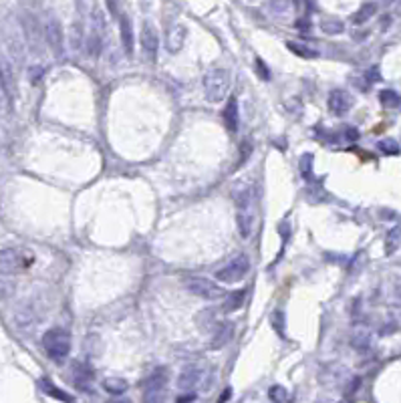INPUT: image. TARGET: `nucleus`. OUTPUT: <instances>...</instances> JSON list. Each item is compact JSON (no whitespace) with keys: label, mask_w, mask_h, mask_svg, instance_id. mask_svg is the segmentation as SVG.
I'll return each instance as SVG.
<instances>
[{"label":"nucleus","mask_w":401,"mask_h":403,"mask_svg":"<svg viewBox=\"0 0 401 403\" xmlns=\"http://www.w3.org/2000/svg\"><path fill=\"white\" fill-rule=\"evenodd\" d=\"M186 36H188V28H186L182 22L172 24V26L168 28V36H166V46H168V51H170L172 55H176V53L184 46Z\"/></svg>","instance_id":"nucleus-12"},{"label":"nucleus","mask_w":401,"mask_h":403,"mask_svg":"<svg viewBox=\"0 0 401 403\" xmlns=\"http://www.w3.org/2000/svg\"><path fill=\"white\" fill-rule=\"evenodd\" d=\"M119 30H121L123 48H125L127 55H131L133 53V26H131V20L127 18V14L119 16Z\"/></svg>","instance_id":"nucleus-15"},{"label":"nucleus","mask_w":401,"mask_h":403,"mask_svg":"<svg viewBox=\"0 0 401 403\" xmlns=\"http://www.w3.org/2000/svg\"><path fill=\"white\" fill-rule=\"evenodd\" d=\"M244 300H246V288H240V290H234V292H228L224 305H222V311L224 313H236L244 307Z\"/></svg>","instance_id":"nucleus-16"},{"label":"nucleus","mask_w":401,"mask_h":403,"mask_svg":"<svg viewBox=\"0 0 401 403\" xmlns=\"http://www.w3.org/2000/svg\"><path fill=\"white\" fill-rule=\"evenodd\" d=\"M224 123L228 127V131L236 133L238 131V125H240V107H238V99L236 97H230L226 107H224Z\"/></svg>","instance_id":"nucleus-13"},{"label":"nucleus","mask_w":401,"mask_h":403,"mask_svg":"<svg viewBox=\"0 0 401 403\" xmlns=\"http://www.w3.org/2000/svg\"><path fill=\"white\" fill-rule=\"evenodd\" d=\"M379 149L383 154H387V156H397L399 154V145H397L395 139H383V141H379Z\"/></svg>","instance_id":"nucleus-30"},{"label":"nucleus","mask_w":401,"mask_h":403,"mask_svg":"<svg viewBox=\"0 0 401 403\" xmlns=\"http://www.w3.org/2000/svg\"><path fill=\"white\" fill-rule=\"evenodd\" d=\"M166 401V389H145L143 403H164Z\"/></svg>","instance_id":"nucleus-26"},{"label":"nucleus","mask_w":401,"mask_h":403,"mask_svg":"<svg viewBox=\"0 0 401 403\" xmlns=\"http://www.w3.org/2000/svg\"><path fill=\"white\" fill-rule=\"evenodd\" d=\"M329 109H331V113H335V115H343V113H347L351 107H353V97H351V93H347L345 89H333L331 93H329Z\"/></svg>","instance_id":"nucleus-10"},{"label":"nucleus","mask_w":401,"mask_h":403,"mask_svg":"<svg viewBox=\"0 0 401 403\" xmlns=\"http://www.w3.org/2000/svg\"><path fill=\"white\" fill-rule=\"evenodd\" d=\"M200 377H202L200 369L188 367V369H184V371L180 373V377H178V387H180V389H192V387H196V383L200 381Z\"/></svg>","instance_id":"nucleus-18"},{"label":"nucleus","mask_w":401,"mask_h":403,"mask_svg":"<svg viewBox=\"0 0 401 403\" xmlns=\"http://www.w3.org/2000/svg\"><path fill=\"white\" fill-rule=\"evenodd\" d=\"M321 28L327 32V34H339L343 30V22L341 20H335V18H325L321 22Z\"/></svg>","instance_id":"nucleus-27"},{"label":"nucleus","mask_w":401,"mask_h":403,"mask_svg":"<svg viewBox=\"0 0 401 403\" xmlns=\"http://www.w3.org/2000/svg\"><path fill=\"white\" fill-rule=\"evenodd\" d=\"M234 200H236V222H238V232L242 238H250L256 226L258 218V194L252 184H242L240 188L234 190Z\"/></svg>","instance_id":"nucleus-1"},{"label":"nucleus","mask_w":401,"mask_h":403,"mask_svg":"<svg viewBox=\"0 0 401 403\" xmlns=\"http://www.w3.org/2000/svg\"><path fill=\"white\" fill-rule=\"evenodd\" d=\"M38 385H40V389H42L46 395H51V397H55V399H59V401L75 403V397H73V395H69L67 391H63L61 387H57V385H55L53 381H48V379H40Z\"/></svg>","instance_id":"nucleus-17"},{"label":"nucleus","mask_w":401,"mask_h":403,"mask_svg":"<svg viewBox=\"0 0 401 403\" xmlns=\"http://www.w3.org/2000/svg\"><path fill=\"white\" fill-rule=\"evenodd\" d=\"M30 262H32V256L24 258L20 250H14V248L0 250V272L2 274H14V272L22 270Z\"/></svg>","instance_id":"nucleus-7"},{"label":"nucleus","mask_w":401,"mask_h":403,"mask_svg":"<svg viewBox=\"0 0 401 403\" xmlns=\"http://www.w3.org/2000/svg\"><path fill=\"white\" fill-rule=\"evenodd\" d=\"M379 101H381V105L383 107H397L401 103V99H399V95L395 93V91H391V89H385V91H381L379 93Z\"/></svg>","instance_id":"nucleus-24"},{"label":"nucleus","mask_w":401,"mask_h":403,"mask_svg":"<svg viewBox=\"0 0 401 403\" xmlns=\"http://www.w3.org/2000/svg\"><path fill=\"white\" fill-rule=\"evenodd\" d=\"M166 385H168V369L166 367L156 369L145 381V389H166Z\"/></svg>","instance_id":"nucleus-19"},{"label":"nucleus","mask_w":401,"mask_h":403,"mask_svg":"<svg viewBox=\"0 0 401 403\" xmlns=\"http://www.w3.org/2000/svg\"><path fill=\"white\" fill-rule=\"evenodd\" d=\"M230 89V73L226 69H212L204 77V91L210 103H222L228 97Z\"/></svg>","instance_id":"nucleus-2"},{"label":"nucleus","mask_w":401,"mask_h":403,"mask_svg":"<svg viewBox=\"0 0 401 403\" xmlns=\"http://www.w3.org/2000/svg\"><path fill=\"white\" fill-rule=\"evenodd\" d=\"M127 381L125 379H121V377H107L105 381H103V389L107 391V393H111V395H123L125 391H127Z\"/></svg>","instance_id":"nucleus-20"},{"label":"nucleus","mask_w":401,"mask_h":403,"mask_svg":"<svg viewBox=\"0 0 401 403\" xmlns=\"http://www.w3.org/2000/svg\"><path fill=\"white\" fill-rule=\"evenodd\" d=\"M375 12H377V4L367 2V4H363V6L353 14V22H355V24H363V22H367Z\"/></svg>","instance_id":"nucleus-21"},{"label":"nucleus","mask_w":401,"mask_h":403,"mask_svg":"<svg viewBox=\"0 0 401 403\" xmlns=\"http://www.w3.org/2000/svg\"><path fill=\"white\" fill-rule=\"evenodd\" d=\"M194 399H196V393H186V395H180L176 403H192Z\"/></svg>","instance_id":"nucleus-36"},{"label":"nucleus","mask_w":401,"mask_h":403,"mask_svg":"<svg viewBox=\"0 0 401 403\" xmlns=\"http://www.w3.org/2000/svg\"><path fill=\"white\" fill-rule=\"evenodd\" d=\"M71 44H73V51H79L81 44H83V26L81 22H73V28H71Z\"/></svg>","instance_id":"nucleus-25"},{"label":"nucleus","mask_w":401,"mask_h":403,"mask_svg":"<svg viewBox=\"0 0 401 403\" xmlns=\"http://www.w3.org/2000/svg\"><path fill=\"white\" fill-rule=\"evenodd\" d=\"M272 327H274V331L284 339L286 337V333H284V313L282 311H276L274 315H272Z\"/></svg>","instance_id":"nucleus-32"},{"label":"nucleus","mask_w":401,"mask_h":403,"mask_svg":"<svg viewBox=\"0 0 401 403\" xmlns=\"http://www.w3.org/2000/svg\"><path fill=\"white\" fill-rule=\"evenodd\" d=\"M268 397H270L272 403H284L286 397H288V393H286V389L282 385H272L270 391H268Z\"/></svg>","instance_id":"nucleus-29"},{"label":"nucleus","mask_w":401,"mask_h":403,"mask_svg":"<svg viewBox=\"0 0 401 403\" xmlns=\"http://www.w3.org/2000/svg\"><path fill=\"white\" fill-rule=\"evenodd\" d=\"M232 335H234V325L228 321V323H222L216 331H214V337H212V341H210V349H214V351H218V349H222L224 345H228V341L232 339Z\"/></svg>","instance_id":"nucleus-14"},{"label":"nucleus","mask_w":401,"mask_h":403,"mask_svg":"<svg viewBox=\"0 0 401 403\" xmlns=\"http://www.w3.org/2000/svg\"><path fill=\"white\" fill-rule=\"evenodd\" d=\"M0 89L2 93L6 95L8 103L12 105L14 97H16V83H14V73H12V67L8 65L6 59L0 57Z\"/></svg>","instance_id":"nucleus-11"},{"label":"nucleus","mask_w":401,"mask_h":403,"mask_svg":"<svg viewBox=\"0 0 401 403\" xmlns=\"http://www.w3.org/2000/svg\"><path fill=\"white\" fill-rule=\"evenodd\" d=\"M345 137H347L349 141H357V139H359V131H357L355 127H347V129H345Z\"/></svg>","instance_id":"nucleus-35"},{"label":"nucleus","mask_w":401,"mask_h":403,"mask_svg":"<svg viewBox=\"0 0 401 403\" xmlns=\"http://www.w3.org/2000/svg\"><path fill=\"white\" fill-rule=\"evenodd\" d=\"M300 170H303L305 180H313V156H311V154H305V156H303V160H300Z\"/></svg>","instance_id":"nucleus-31"},{"label":"nucleus","mask_w":401,"mask_h":403,"mask_svg":"<svg viewBox=\"0 0 401 403\" xmlns=\"http://www.w3.org/2000/svg\"><path fill=\"white\" fill-rule=\"evenodd\" d=\"M42 347L53 361H63L71 351V337L65 329H48L42 335Z\"/></svg>","instance_id":"nucleus-3"},{"label":"nucleus","mask_w":401,"mask_h":403,"mask_svg":"<svg viewBox=\"0 0 401 403\" xmlns=\"http://www.w3.org/2000/svg\"><path fill=\"white\" fill-rule=\"evenodd\" d=\"M256 71H258V75L264 79V81H268L270 79V73H268V69H266V65H264V61H260V59H256Z\"/></svg>","instance_id":"nucleus-33"},{"label":"nucleus","mask_w":401,"mask_h":403,"mask_svg":"<svg viewBox=\"0 0 401 403\" xmlns=\"http://www.w3.org/2000/svg\"><path fill=\"white\" fill-rule=\"evenodd\" d=\"M198 325H200L202 331H216L220 325H216V315H214V311L212 309H208V311H202L200 315H198Z\"/></svg>","instance_id":"nucleus-23"},{"label":"nucleus","mask_w":401,"mask_h":403,"mask_svg":"<svg viewBox=\"0 0 401 403\" xmlns=\"http://www.w3.org/2000/svg\"><path fill=\"white\" fill-rule=\"evenodd\" d=\"M44 38H46V44L51 46V51L61 57L63 55V44H65V34H63V26L59 22L57 16H48L46 22H44Z\"/></svg>","instance_id":"nucleus-8"},{"label":"nucleus","mask_w":401,"mask_h":403,"mask_svg":"<svg viewBox=\"0 0 401 403\" xmlns=\"http://www.w3.org/2000/svg\"><path fill=\"white\" fill-rule=\"evenodd\" d=\"M103 40H105V16H103L101 8L95 6L93 16H91V32H89V38H87V48H89L91 57L101 55Z\"/></svg>","instance_id":"nucleus-6"},{"label":"nucleus","mask_w":401,"mask_h":403,"mask_svg":"<svg viewBox=\"0 0 401 403\" xmlns=\"http://www.w3.org/2000/svg\"><path fill=\"white\" fill-rule=\"evenodd\" d=\"M109 403H133L131 399H113V401H109Z\"/></svg>","instance_id":"nucleus-39"},{"label":"nucleus","mask_w":401,"mask_h":403,"mask_svg":"<svg viewBox=\"0 0 401 403\" xmlns=\"http://www.w3.org/2000/svg\"><path fill=\"white\" fill-rule=\"evenodd\" d=\"M298 28H305V30H311V20H296L294 22Z\"/></svg>","instance_id":"nucleus-38"},{"label":"nucleus","mask_w":401,"mask_h":403,"mask_svg":"<svg viewBox=\"0 0 401 403\" xmlns=\"http://www.w3.org/2000/svg\"><path fill=\"white\" fill-rule=\"evenodd\" d=\"M367 81H369V83H377V81H381L379 67H371V69L367 71Z\"/></svg>","instance_id":"nucleus-34"},{"label":"nucleus","mask_w":401,"mask_h":403,"mask_svg":"<svg viewBox=\"0 0 401 403\" xmlns=\"http://www.w3.org/2000/svg\"><path fill=\"white\" fill-rule=\"evenodd\" d=\"M286 46L290 48V53H294V55H298V57H303V59H317V57H319V53H317L315 48H311V46H307V44H300V42L288 40Z\"/></svg>","instance_id":"nucleus-22"},{"label":"nucleus","mask_w":401,"mask_h":403,"mask_svg":"<svg viewBox=\"0 0 401 403\" xmlns=\"http://www.w3.org/2000/svg\"><path fill=\"white\" fill-rule=\"evenodd\" d=\"M399 236H401V226L393 228V230L387 234V244H385V252H387V254H391V252L397 248V244H399Z\"/></svg>","instance_id":"nucleus-28"},{"label":"nucleus","mask_w":401,"mask_h":403,"mask_svg":"<svg viewBox=\"0 0 401 403\" xmlns=\"http://www.w3.org/2000/svg\"><path fill=\"white\" fill-rule=\"evenodd\" d=\"M141 48L145 53V57L149 59H156L158 57V51H160V34H158V28L152 24V22H143L141 24Z\"/></svg>","instance_id":"nucleus-9"},{"label":"nucleus","mask_w":401,"mask_h":403,"mask_svg":"<svg viewBox=\"0 0 401 403\" xmlns=\"http://www.w3.org/2000/svg\"><path fill=\"white\" fill-rule=\"evenodd\" d=\"M250 270V258L246 254H238L234 256L226 266H222L220 270H216L214 278L218 282H224V284H236L240 282Z\"/></svg>","instance_id":"nucleus-4"},{"label":"nucleus","mask_w":401,"mask_h":403,"mask_svg":"<svg viewBox=\"0 0 401 403\" xmlns=\"http://www.w3.org/2000/svg\"><path fill=\"white\" fill-rule=\"evenodd\" d=\"M230 397H232V389L228 387V389H224V393H222V397L218 399V403H226L228 399H230Z\"/></svg>","instance_id":"nucleus-37"},{"label":"nucleus","mask_w":401,"mask_h":403,"mask_svg":"<svg viewBox=\"0 0 401 403\" xmlns=\"http://www.w3.org/2000/svg\"><path fill=\"white\" fill-rule=\"evenodd\" d=\"M184 286H186V290L190 294L200 296L204 300H218V298H222L226 294V290L220 284L212 282L210 278H202V276H188V278H184Z\"/></svg>","instance_id":"nucleus-5"}]
</instances>
